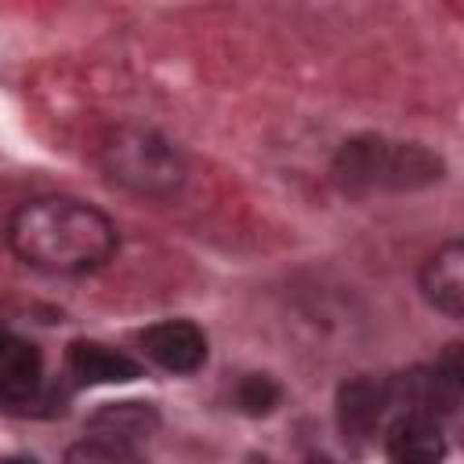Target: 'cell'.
Masks as SVG:
<instances>
[{"label":"cell","mask_w":464,"mask_h":464,"mask_svg":"<svg viewBox=\"0 0 464 464\" xmlns=\"http://www.w3.org/2000/svg\"><path fill=\"white\" fill-rule=\"evenodd\" d=\"M47 402L40 352L25 341H0V410L29 413Z\"/></svg>","instance_id":"obj_4"},{"label":"cell","mask_w":464,"mask_h":464,"mask_svg":"<svg viewBox=\"0 0 464 464\" xmlns=\"http://www.w3.org/2000/svg\"><path fill=\"white\" fill-rule=\"evenodd\" d=\"M384 446L395 464H439L446 453L442 428H439L435 413H424V410H402L388 424Z\"/></svg>","instance_id":"obj_7"},{"label":"cell","mask_w":464,"mask_h":464,"mask_svg":"<svg viewBox=\"0 0 464 464\" xmlns=\"http://www.w3.org/2000/svg\"><path fill=\"white\" fill-rule=\"evenodd\" d=\"M334 178L348 192H402L424 188L442 178V160L413 141H388L377 134H362L341 145L334 160Z\"/></svg>","instance_id":"obj_2"},{"label":"cell","mask_w":464,"mask_h":464,"mask_svg":"<svg viewBox=\"0 0 464 464\" xmlns=\"http://www.w3.org/2000/svg\"><path fill=\"white\" fill-rule=\"evenodd\" d=\"M156 424H160V413L149 402H105L87 420L91 435L109 439V442H123V446L149 439L156 431Z\"/></svg>","instance_id":"obj_10"},{"label":"cell","mask_w":464,"mask_h":464,"mask_svg":"<svg viewBox=\"0 0 464 464\" xmlns=\"http://www.w3.org/2000/svg\"><path fill=\"white\" fill-rule=\"evenodd\" d=\"M0 341H4V337H0Z\"/></svg>","instance_id":"obj_15"},{"label":"cell","mask_w":464,"mask_h":464,"mask_svg":"<svg viewBox=\"0 0 464 464\" xmlns=\"http://www.w3.org/2000/svg\"><path fill=\"white\" fill-rule=\"evenodd\" d=\"M420 290L428 304L446 315H464V246L457 239L442 243L420 268Z\"/></svg>","instance_id":"obj_8"},{"label":"cell","mask_w":464,"mask_h":464,"mask_svg":"<svg viewBox=\"0 0 464 464\" xmlns=\"http://www.w3.org/2000/svg\"><path fill=\"white\" fill-rule=\"evenodd\" d=\"M236 402H239V410L250 413V417L272 413V406L279 402V384H276L272 377H265V373H250V377L239 381Z\"/></svg>","instance_id":"obj_12"},{"label":"cell","mask_w":464,"mask_h":464,"mask_svg":"<svg viewBox=\"0 0 464 464\" xmlns=\"http://www.w3.org/2000/svg\"><path fill=\"white\" fill-rule=\"evenodd\" d=\"M388 406H395V388L388 381H377V377L344 381L337 392V424L344 439L366 442L370 435H377V428L388 417Z\"/></svg>","instance_id":"obj_5"},{"label":"cell","mask_w":464,"mask_h":464,"mask_svg":"<svg viewBox=\"0 0 464 464\" xmlns=\"http://www.w3.org/2000/svg\"><path fill=\"white\" fill-rule=\"evenodd\" d=\"M7 243L25 265L40 272L80 276L102 268L116 254L120 232L91 203L69 196H44L22 203L11 214Z\"/></svg>","instance_id":"obj_1"},{"label":"cell","mask_w":464,"mask_h":464,"mask_svg":"<svg viewBox=\"0 0 464 464\" xmlns=\"http://www.w3.org/2000/svg\"><path fill=\"white\" fill-rule=\"evenodd\" d=\"M304 464H334V460H330V457H308Z\"/></svg>","instance_id":"obj_14"},{"label":"cell","mask_w":464,"mask_h":464,"mask_svg":"<svg viewBox=\"0 0 464 464\" xmlns=\"http://www.w3.org/2000/svg\"><path fill=\"white\" fill-rule=\"evenodd\" d=\"M4 464H36V460H29V457H11V460H4Z\"/></svg>","instance_id":"obj_13"},{"label":"cell","mask_w":464,"mask_h":464,"mask_svg":"<svg viewBox=\"0 0 464 464\" xmlns=\"http://www.w3.org/2000/svg\"><path fill=\"white\" fill-rule=\"evenodd\" d=\"M65 464H141V457L134 453V446L87 435L65 450Z\"/></svg>","instance_id":"obj_11"},{"label":"cell","mask_w":464,"mask_h":464,"mask_svg":"<svg viewBox=\"0 0 464 464\" xmlns=\"http://www.w3.org/2000/svg\"><path fill=\"white\" fill-rule=\"evenodd\" d=\"M145 355L170 370V373H192L203 366L207 359V337L196 323H185V319H167V323H156L149 330L138 334Z\"/></svg>","instance_id":"obj_6"},{"label":"cell","mask_w":464,"mask_h":464,"mask_svg":"<svg viewBox=\"0 0 464 464\" xmlns=\"http://www.w3.org/2000/svg\"><path fill=\"white\" fill-rule=\"evenodd\" d=\"M65 362L80 384H127V381L141 377V366L130 355H123L102 341H72L65 352Z\"/></svg>","instance_id":"obj_9"},{"label":"cell","mask_w":464,"mask_h":464,"mask_svg":"<svg viewBox=\"0 0 464 464\" xmlns=\"http://www.w3.org/2000/svg\"><path fill=\"white\" fill-rule=\"evenodd\" d=\"M98 160L112 181L138 196L167 199L185 181V167L174 145H167L156 130L145 127H112L98 145Z\"/></svg>","instance_id":"obj_3"}]
</instances>
